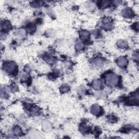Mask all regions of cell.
Segmentation results:
<instances>
[{"instance_id":"1","label":"cell","mask_w":139,"mask_h":139,"mask_svg":"<svg viewBox=\"0 0 139 139\" xmlns=\"http://www.w3.org/2000/svg\"><path fill=\"white\" fill-rule=\"evenodd\" d=\"M4 70L6 73L10 74H15L18 70V66L15 62L10 61L4 63Z\"/></svg>"},{"instance_id":"10","label":"cell","mask_w":139,"mask_h":139,"mask_svg":"<svg viewBox=\"0 0 139 139\" xmlns=\"http://www.w3.org/2000/svg\"><path fill=\"white\" fill-rule=\"evenodd\" d=\"M92 87L95 90H99L102 87V83L99 79H96L92 82Z\"/></svg>"},{"instance_id":"12","label":"cell","mask_w":139,"mask_h":139,"mask_svg":"<svg viewBox=\"0 0 139 139\" xmlns=\"http://www.w3.org/2000/svg\"><path fill=\"white\" fill-rule=\"evenodd\" d=\"M35 25L33 24H30L28 25L27 26L26 28V30L27 32H28V33H32L34 32L35 30Z\"/></svg>"},{"instance_id":"9","label":"cell","mask_w":139,"mask_h":139,"mask_svg":"<svg viewBox=\"0 0 139 139\" xmlns=\"http://www.w3.org/2000/svg\"><path fill=\"white\" fill-rule=\"evenodd\" d=\"M116 45L119 49H125L128 47V42L126 40L120 39L117 41Z\"/></svg>"},{"instance_id":"11","label":"cell","mask_w":139,"mask_h":139,"mask_svg":"<svg viewBox=\"0 0 139 139\" xmlns=\"http://www.w3.org/2000/svg\"><path fill=\"white\" fill-rule=\"evenodd\" d=\"M85 7L87 10L90 11H93L96 9V4L92 2H87L85 4Z\"/></svg>"},{"instance_id":"7","label":"cell","mask_w":139,"mask_h":139,"mask_svg":"<svg viewBox=\"0 0 139 139\" xmlns=\"http://www.w3.org/2000/svg\"><path fill=\"white\" fill-rule=\"evenodd\" d=\"M128 64V60L127 58L125 57H120L117 59V64L120 67H125Z\"/></svg>"},{"instance_id":"2","label":"cell","mask_w":139,"mask_h":139,"mask_svg":"<svg viewBox=\"0 0 139 139\" xmlns=\"http://www.w3.org/2000/svg\"><path fill=\"white\" fill-rule=\"evenodd\" d=\"M106 83L110 87H114L119 84V78L115 74H110L105 79Z\"/></svg>"},{"instance_id":"16","label":"cell","mask_w":139,"mask_h":139,"mask_svg":"<svg viewBox=\"0 0 139 139\" xmlns=\"http://www.w3.org/2000/svg\"><path fill=\"white\" fill-rule=\"evenodd\" d=\"M70 90V88L66 84H63L60 88V92L62 93H66L68 92Z\"/></svg>"},{"instance_id":"18","label":"cell","mask_w":139,"mask_h":139,"mask_svg":"<svg viewBox=\"0 0 139 139\" xmlns=\"http://www.w3.org/2000/svg\"><path fill=\"white\" fill-rule=\"evenodd\" d=\"M100 4L99 6L101 8H105L107 7H108L109 6V4L110 3V2L109 1H101L99 2Z\"/></svg>"},{"instance_id":"13","label":"cell","mask_w":139,"mask_h":139,"mask_svg":"<svg viewBox=\"0 0 139 139\" xmlns=\"http://www.w3.org/2000/svg\"><path fill=\"white\" fill-rule=\"evenodd\" d=\"M42 127H43V129L45 130V131L48 132L51 129L52 125L49 121H44L43 122V124H42Z\"/></svg>"},{"instance_id":"4","label":"cell","mask_w":139,"mask_h":139,"mask_svg":"<svg viewBox=\"0 0 139 139\" xmlns=\"http://www.w3.org/2000/svg\"><path fill=\"white\" fill-rule=\"evenodd\" d=\"M133 10L130 8H126L121 11V15L125 18H130L133 17Z\"/></svg>"},{"instance_id":"8","label":"cell","mask_w":139,"mask_h":139,"mask_svg":"<svg viewBox=\"0 0 139 139\" xmlns=\"http://www.w3.org/2000/svg\"><path fill=\"white\" fill-rule=\"evenodd\" d=\"M90 32L87 30H82L79 32L80 38L83 41H86L89 39L90 37Z\"/></svg>"},{"instance_id":"17","label":"cell","mask_w":139,"mask_h":139,"mask_svg":"<svg viewBox=\"0 0 139 139\" xmlns=\"http://www.w3.org/2000/svg\"><path fill=\"white\" fill-rule=\"evenodd\" d=\"M75 47H76V49L78 51L81 50L82 49H83V47H84L83 43V42L82 41L78 40V41H76V42Z\"/></svg>"},{"instance_id":"19","label":"cell","mask_w":139,"mask_h":139,"mask_svg":"<svg viewBox=\"0 0 139 139\" xmlns=\"http://www.w3.org/2000/svg\"><path fill=\"white\" fill-rule=\"evenodd\" d=\"M133 58L135 60V61H138V53L137 52H135L134 54L133 55Z\"/></svg>"},{"instance_id":"14","label":"cell","mask_w":139,"mask_h":139,"mask_svg":"<svg viewBox=\"0 0 139 139\" xmlns=\"http://www.w3.org/2000/svg\"><path fill=\"white\" fill-rule=\"evenodd\" d=\"M80 129L83 133H87L89 132L90 128L89 126L86 124H83L80 127Z\"/></svg>"},{"instance_id":"6","label":"cell","mask_w":139,"mask_h":139,"mask_svg":"<svg viewBox=\"0 0 139 139\" xmlns=\"http://www.w3.org/2000/svg\"><path fill=\"white\" fill-rule=\"evenodd\" d=\"M114 23L108 19H105L104 21L103 24V27L104 29L106 30H110L114 28Z\"/></svg>"},{"instance_id":"3","label":"cell","mask_w":139,"mask_h":139,"mask_svg":"<svg viewBox=\"0 0 139 139\" xmlns=\"http://www.w3.org/2000/svg\"><path fill=\"white\" fill-rule=\"evenodd\" d=\"M12 28V24L8 20H4L3 22H1V29L2 32H7Z\"/></svg>"},{"instance_id":"15","label":"cell","mask_w":139,"mask_h":139,"mask_svg":"<svg viewBox=\"0 0 139 139\" xmlns=\"http://www.w3.org/2000/svg\"><path fill=\"white\" fill-rule=\"evenodd\" d=\"M21 132H22V130H21V129L20 127L15 126V127H14L13 129V133L15 135H19L21 134Z\"/></svg>"},{"instance_id":"5","label":"cell","mask_w":139,"mask_h":139,"mask_svg":"<svg viewBox=\"0 0 139 139\" xmlns=\"http://www.w3.org/2000/svg\"><path fill=\"white\" fill-rule=\"evenodd\" d=\"M91 113L95 115H98L101 114L102 111V108L101 106H99L98 104H92L91 106L90 109Z\"/></svg>"}]
</instances>
